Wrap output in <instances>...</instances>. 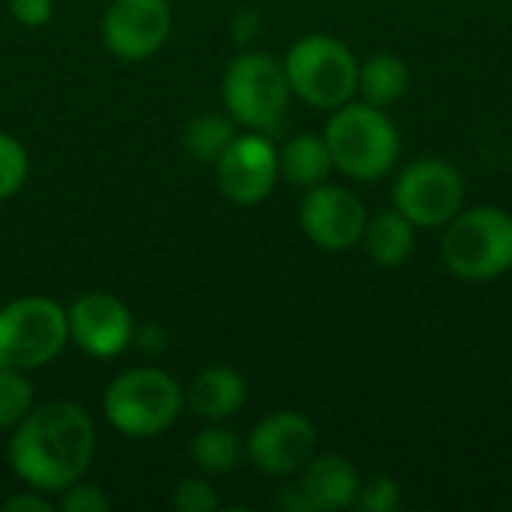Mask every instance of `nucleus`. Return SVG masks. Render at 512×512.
Masks as SVG:
<instances>
[{"mask_svg":"<svg viewBox=\"0 0 512 512\" xmlns=\"http://www.w3.org/2000/svg\"><path fill=\"white\" fill-rule=\"evenodd\" d=\"M96 456L93 417L75 402H48L12 429L6 459L12 474L45 495L78 483Z\"/></svg>","mask_w":512,"mask_h":512,"instance_id":"1","label":"nucleus"},{"mask_svg":"<svg viewBox=\"0 0 512 512\" xmlns=\"http://www.w3.org/2000/svg\"><path fill=\"white\" fill-rule=\"evenodd\" d=\"M324 141L333 168L357 183H375L396 168L399 159V129L384 108L369 102L339 105L324 129Z\"/></svg>","mask_w":512,"mask_h":512,"instance_id":"2","label":"nucleus"},{"mask_svg":"<svg viewBox=\"0 0 512 512\" xmlns=\"http://www.w3.org/2000/svg\"><path fill=\"white\" fill-rule=\"evenodd\" d=\"M291 96L285 66L267 51H243L225 69L222 99L228 117L249 132H279L288 120Z\"/></svg>","mask_w":512,"mask_h":512,"instance_id":"3","label":"nucleus"},{"mask_svg":"<svg viewBox=\"0 0 512 512\" xmlns=\"http://www.w3.org/2000/svg\"><path fill=\"white\" fill-rule=\"evenodd\" d=\"M183 405L180 384L168 372L150 366L120 372L102 396L105 420L126 438L162 435L177 423Z\"/></svg>","mask_w":512,"mask_h":512,"instance_id":"4","label":"nucleus"},{"mask_svg":"<svg viewBox=\"0 0 512 512\" xmlns=\"http://www.w3.org/2000/svg\"><path fill=\"white\" fill-rule=\"evenodd\" d=\"M282 66H285L291 93L318 111H336L339 105L357 96L360 60L336 36L309 33L297 39L288 48Z\"/></svg>","mask_w":512,"mask_h":512,"instance_id":"5","label":"nucleus"},{"mask_svg":"<svg viewBox=\"0 0 512 512\" xmlns=\"http://www.w3.org/2000/svg\"><path fill=\"white\" fill-rule=\"evenodd\" d=\"M441 258L465 282H492L512 270V216L501 207L462 210L444 231Z\"/></svg>","mask_w":512,"mask_h":512,"instance_id":"6","label":"nucleus"},{"mask_svg":"<svg viewBox=\"0 0 512 512\" xmlns=\"http://www.w3.org/2000/svg\"><path fill=\"white\" fill-rule=\"evenodd\" d=\"M69 345L66 309L51 297H18L0 306V366L33 372Z\"/></svg>","mask_w":512,"mask_h":512,"instance_id":"7","label":"nucleus"},{"mask_svg":"<svg viewBox=\"0 0 512 512\" xmlns=\"http://www.w3.org/2000/svg\"><path fill=\"white\" fill-rule=\"evenodd\" d=\"M393 207L417 228H447L465 210V180L444 159H417L396 177Z\"/></svg>","mask_w":512,"mask_h":512,"instance_id":"8","label":"nucleus"},{"mask_svg":"<svg viewBox=\"0 0 512 512\" xmlns=\"http://www.w3.org/2000/svg\"><path fill=\"white\" fill-rule=\"evenodd\" d=\"M213 165L219 192L237 207L261 204L279 180V150L264 132L234 135Z\"/></svg>","mask_w":512,"mask_h":512,"instance_id":"9","label":"nucleus"},{"mask_svg":"<svg viewBox=\"0 0 512 512\" xmlns=\"http://www.w3.org/2000/svg\"><path fill=\"white\" fill-rule=\"evenodd\" d=\"M366 222L369 210L360 195L327 180L306 189L300 201V228L324 252L354 249L363 240Z\"/></svg>","mask_w":512,"mask_h":512,"instance_id":"10","label":"nucleus"},{"mask_svg":"<svg viewBox=\"0 0 512 512\" xmlns=\"http://www.w3.org/2000/svg\"><path fill=\"white\" fill-rule=\"evenodd\" d=\"M243 444H246V459L255 465V471L267 477H294L315 456L318 432L306 414L276 411L267 414L261 423H255V429Z\"/></svg>","mask_w":512,"mask_h":512,"instance_id":"11","label":"nucleus"},{"mask_svg":"<svg viewBox=\"0 0 512 512\" xmlns=\"http://www.w3.org/2000/svg\"><path fill=\"white\" fill-rule=\"evenodd\" d=\"M171 36L168 0H111L102 15L105 48L129 63L153 57Z\"/></svg>","mask_w":512,"mask_h":512,"instance_id":"12","label":"nucleus"},{"mask_svg":"<svg viewBox=\"0 0 512 512\" xmlns=\"http://www.w3.org/2000/svg\"><path fill=\"white\" fill-rule=\"evenodd\" d=\"M66 327H69V342L96 360H111L123 354L135 333L129 309L120 303V297L105 291L81 294L66 309Z\"/></svg>","mask_w":512,"mask_h":512,"instance_id":"13","label":"nucleus"},{"mask_svg":"<svg viewBox=\"0 0 512 512\" xmlns=\"http://www.w3.org/2000/svg\"><path fill=\"white\" fill-rule=\"evenodd\" d=\"M360 471L351 459L324 453L312 456L300 471V492L309 504V512H339L357 504L360 492Z\"/></svg>","mask_w":512,"mask_h":512,"instance_id":"14","label":"nucleus"},{"mask_svg":"<svg viewBox=\"0 0 512 512\" xmlns=\"http://www.w3.org/2000/svg\"><path fill=\"white\" fill-rule=\"evenodd\" d=\"M186 405L207 423H225L246 405V378L231 366H207L183 393Z\"/></svg>","mask_w":512,"mask_h":512,"instance_id":"15","label":"nucleus"},{"mask_svg":"<svg viewBox=\"0 0 512 512\" xmlns=\"http://www.w3.org/2000/svg\"><path fill=\"white\" fill-rule=\"evenodd\" d=\"M363 249L366 255L381 264V267H399L414 255V243H417V225L399 213L396 207L381 210L375 216H369L366 231H363Z\"/></svg>","mask_w":512,"mask_h":512,"instance_id":"16","label":"nucleus"},{"mask_svg":"<svg viewBox=\"0 0 512 512\" xmlns=\"http://www.w3.org/2000/svg\"><path fill=\"white\" fill-rule=\"evenodd\" d=\"M330 171H333V159L324 135L300 132L279 147V177H285L294 186L312 189L324 183Z\"/></svg>","mask_w":512,"mask_h":512,"instance_id":"17","label":"nucleus"},{"mask_svg":"<svg viewBox=\"0 0 512 512\" xmlns=\"http://www.w3.org/2000/svg\"><path fill=\"white\" fill-rule=\"evenodd\" d=\"M411 84V69L399 54L381 51L372 54L366 63H360V75H357V93L363 102L375 105V108H390L396 105Z\"/></svg>","mask_w":512,"mask_h":512,"instance_id":"18","label":"nucleus"},{"mask_svg":"<svg viewBox=\"0 0 512 512\" xmlns=\"http://www.w3.org/2000/svg\"><path fill=\"white\" fill-rule=\"evenodd\" d=\"M192 462L204 471V474H213V477H225L231 474L240 459L246 456V444L240 441V435L222 423H213L207 429H201L195 438H192Z\"/></svg>","mask_w":512,"mask_h":512,"instance_id":"19","label":"nucleus"},{"mask_svg":"<svg viewBox=\"0 0 512 512\" xmlns=\"http://www.w3.org/2000/svg\"><path fill=\"white\" fill-rule=\"evenodd\" d=\"M234 120L231 117H219V114H201L195 117L186 132H183V144L195 159L204 162H216L222 156V150L234 141Z\"/></svg>","mask_w":512,"mask_h":512,"instance_id":"20","label":"nucleus"},{"mask_svg":"<svg viewBox=\"0 0 512 512\" xmlns=\"http://www.w3.org/2000/svg\"><path fill=\"white\" fill-rule=\"evenodd\" d=\"M33 408V387L27 372L0 366V429H15Z\"/></svg>","mask_w":512,"mask_h":512,"instance_id":"21","label":"nucleus"},{"mask_svg":"<svg viewBox=\"0 0 512 512\" xmlns=\"http://www.w3.org/2000/svg\"><path fill=\"white\" fill-rule=\"evenodd\" d=\"M27 171H30V159H27L24 144L0 132V201L12 198L24 186Z\"/></svg>","mask_w":512,"mask_h":512,"instance_id":"22","label":"nucleus"},{"mask_svg":"<svg viewBox=\"0 0 512 512\" xmlns=\"http://www.w3.org/2000/svg\"><path fill=\"white\" fill-rule=\"evenodd\" d=\"M402 504V489L393 477L387 474H375L360 480V492H357V504L363 512H393Z\"/></svg>","mask_w":512,"mask_h":512,"instance_id":"23","label":"nucleus"},{"mask_svg":"<svg viewBox=\"0 0 512 512\" xmlns=\"http://www.w3.org/2000/svg\"><path fill=\"white\" fill-rule=\"evenodd\" d=\"M171 507L177 512H213L219 510L216 489L201 477H183L171 492Z\"/></svg>","mask_w":512,"mask_h":512,"instance_id":"24","label":"nucleus"},{"mask_svg":"<svg viewBox=\"0 0 512 512\" xmlns=\"http://www.w3.org/2000/svg\"><path fill=\"white\" fill-rule=\"evenodd\" d=\"M57 507L63 512H108L111 510V498L105 495V489L78 480L60 492Z\"/></svg>","mask_w":512,"mask_h":512,"instance_id":"25","label":"nucleus"},{"mask_svg":"<svg viewBox=\"0 0 512 512\" xmlns=\"http://www.w3.org/2000/svg\"><path fill=\"white\" fill-rule=\"evenodd\" d=\"M9 12L24 27H42L54 12V0H9Z\"/></svg>","mask_w":512,"mask_h":512,"instance_id":"26","label":"nucleus"},{"mask_svg":"<svg viewBox=\"0 0 512 512\" xmlns=\"http://www.w3.org/2000/svg\"><path fill=\"white\" fill-rule=\"evenodd\" d=\"M3 512H51V501L45 492H36L27 486V492H15L9 495L3 504H0Z\"/></svg>","mask_w":512,"mask_h":512,"instance_id":"27","label":"nucleus"},{"mask_svg":"<svg viewBox=\"0 0 512 512\" xmlns=\"http://www.w3.org/2000/svg\"><path fill=\"white\" fill-rule=\"evenodd\" d=\"M258 30H261V18H258L255 9H243V12L234 18V42L246 45V42H252V39L258 36Z\"/></svg>","mask_w":512,"mask_h":512,"instance_id":"28","label":"nucleus"}]
</instances>
